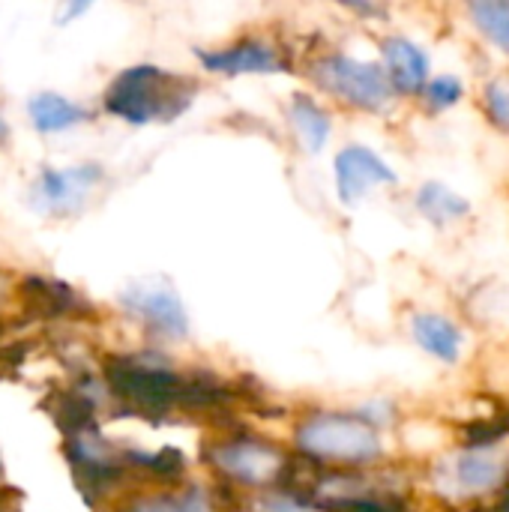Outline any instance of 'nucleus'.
<instances>
[{"label":"nucleus","instance_id":"nucleus-13","mask_svg":"<svg viewBox=\"0 0 509 512\" xmlns=\"http://www.w3.org/2000/svg\"><path fill=\"white\" fill-rule=\"evenodd\" d=\"M411 333H414V342H417L426 354L438 357L441 363H456L459 354H462L465 336H462V330H459L450 318H444V315L417 312L414 321H411Z\"/></svg>","mask_w":509,"mask_h":512},{"label":"nucleus","instance_id":"nucleus-28","mask_svg":"<svg viewBox=\"0 0 509 512\" xmlns=\"http://www.w3.org/2000/svg\"><path fill=\"white\" fill-rule=\"evenodd\" d=\"M0 512H18V507H6V504H0Z\"/></svg>","mask_w":509,"mask_h":512},{"label":"nucleus","instance_id":"nucleus-23","mask_svg":"<svg viewBox=\"0 0 509 512\" xmlns=\"http://www.w3.org/2000/svg\"><path fill=\"white\" fill-rule=\"evenodd\" d=\"M336 504L339 512H402L399 504L393 501H384V498H366V495H345V498H336L330 501Z\"/></svg>","mask_w":509,"mask_h":512},{"label":"nucleus","instance_id":"nucleus-16","mask_svg":"<svg viewBox=\"0 0 509 512\" xmlns=\"http://www.w3.org/2000/svg\"><path fill=\"white\" fill-rule=\"evenodd\" d=\"M21 288H24V306H27V312L42 315V318L69 315V312L81 303V297H78L69 285L54 282V279H39V276H33V279H27Z\"/></svg>","mask_w":509,"mask_h":512},{"label":"nucleus","instance_id":"nucleus-6","mask_svg":"<svg viewBox=\"0 0 509 512\" xmlns=\"http://www.w3.org/2000/svg\"><path fill=\"white\" fill-rule=\"evenodd\" d=\"M105 171L96 162L69 168H42L30 186V204L45 216H72L84 207L87 195L102 183Z\"/></svg>","mask_w":509,"mask_h":512},{"label":"nucleus","instance_id":"nucleus-4","mask_svg":"<svg viewBox=\"0 0 509 512\" xmlns=\"http://www.w3.org/2000/svg\"><path fill=\"white\" fill-rule=\"evenodd\" d=\"M312 78L342 102L363 108V111H384L396 90L378 63L354 60L348 54H327L312 66Z\"/></svg>","mask_w":509,"mask_h":512},{"label":"nucleus","instance_id":"nucleus-8","mask_svg":"<svg viewBox=\"0 0 509 512\" xmlns=\"http://www.w3.org/2000/svg\"><path fill=\"white\" fill-rule=\"evenodd\" d=\"M447 480H441L444 495L453 498H471L486 495L495 486H501L509 477V459L501 447H468L459 456H453L447 465Z\"/></svg>","mask_w":509,"mask_h":512},{"label":"nucleus","instance_id":"nucleus-11","mask_svg":"<svg viewBox=\"0 0 509 512\" xmlns=\"http://www.w3.org/2000/svg\"><path fill=\"white\" fill-rule=\"evenodd\" d=\"M198 60L207 72L219 75H276L285 72V60L279 57V48H273L264 39H243L225 48L198 51Z\"/></svg>","mask_w":509,"mask_h":512},{"label":"nucleus","instance_id":"nucleus-17","mask_svg":"<svg viewBox=\"0 0 509 512\" xmlns=\"http://www.w3.org/2000/svg\"><path fill=\"white\" fill-rule=\"evenodd\" d=\"M288 114H291V123H294L300 141L306 144V150L309 153H321L324 144H327V138H330V117H327V111L315 99L297 93L291 99Z\"/></svg>","mask_w":509,"mask_h":512},{"label":"nucleus","instance_id":"nucleus-24","mask_svg":"<svg viewBox=\"0 0 509 512\" xmlns=\"http://www.w3.org/2000/svg\"><path fill=\"white\" fill-rule=\"evenodd\" d=\"M258 512H324L321 507L294 495H267L258 501Z\"/></svg>","mask_w":509,"mask_h":512},{"label":"nucleus","instance_id":"nucleus-10","mask_svg":"<svg viewBox=\"0 0 509 512\" xmlns=\"http://www.w3.org/2000/svg\"><path fill=\"white\" fill-rule=\"evenodd\" d=\"M333 168H336L339 201L348 204V207L363 201L372 186L396 183V171L375 150H369L363 144H348L345 150H339Z\"/></svg>","mask_w":509,"mask_h":512},{"label":"nucleus","instance_id":"nucleus-7","mask_svg":"<svg viewBox=\"0 0 509 512\" xmlns=\"http://www.w3.org/2000/svg\"><path fill=\"white\" fill-rule=\"evenodd\" d=\"M120 303L147 333L159 339H186L189 333L186 306L171 285H159V282L129 285L120 294Z\"/></svg>","mask_w":509,"mask_h":512},{"label":"nucleus","instance_id":"nucleus-20","mask_svg":"<svg viewBox=\"0 0 509 512\" xmlns=\"http://www.w3.org/2000/svg\"><path fill=\"white\" fill-rule=\"evenodd\" d=\"M474 24L486 33L489 42H495L501 51L509 54V3L507 0H477L468 6Z\"/></svg>","mask_w":509,"mask_h":512},{"label":"nucleus","instance_id":"nucleus-27","mask_svg":"<svg viewBox=\"0 0 509 512\" xmlns=\"http://www.w3.org/2000/svg\"><path fill=\"white\" fill-rule=\"evenodd\" d=\"M6 138H9V132H6V123H3V117H0V144H6Z\"/></svg>","mask_w":509,"mask_h":512},{"label":"nucleus","instance_id":"nucleus-19","mask_svg":"<svg viewBox=\"0 0 509 512\" xmlns=\"http://www.w3.org/2000/svg\"><path fill=\"white\" fill-rule=\"evenodd\" d=\"M51 414H54V423L63 429L66 438H75L81 432H90L96 429L93 426V402L87 396H81L78 390L72 393H60L51 405Z\"/></svg>","mask_w":509,"mask_h":512},{"label":"nucleus","instance_id":"nucleus-18","mask_svg":"<svg viewBox=\"0 0 509 512\" xmlns=\"http://www.w3.org/2000/svg\"><path fill=\"white\" fill-rule=\"evenodd\" d=\"M123 512H213V501L201 486H186L180 492L141 498Z\"/></svg>","mask_w":509,"mask_h":512},{"label":"nucleus","instance_id":"nucleus-21","mask_svg":"<svg viewBox=\"0 0 509 512\" xmlns=\"http://www.w3.org/2000/svg\"><path fill=\"white\" fill-rule=\"evenodd\" d=\"M423 96L432 108H450L462 99V81L456 75H438L423 87Z\"/></svg>","mask_w":509,"mask_h":512},{"label":"nucleus","instance_id":"nucleus-9","mask_svg":"<svg viewBox=\"0 0 509 512\" xmlns=\"http://www.w3.org/2000/svg\"><path fill=\"white\" fill-rule=\"evenodd\" d=\"M213 465L237 483L270 486L285 474L288 462L273 444L255 441V438H234L213 450Z\"/></svg>","mask_w":509,"mask_h":512},{"label":"nucleus","instance_id":"nucleus-14","mask_svg":"<svg viewBox=\"0 0 509 512\" xmlns=\"http://www.w3.org/2000/svg\"><path fill=\"white\" fill-rule=\"evenodd\" d=\"M27 114H30V123L36 132H45V135H54V132H66L84 120H90V111L60 93H36L30 102H27Z\"/></svg>","mask_w":509,"mask_h":512},{"label":"nucleus","instance_id":"nucleus-22","mask_svg":"<svg viewBox=\"0 0 509 512\" xmlns=\"http://www.w3.org/2000/svg\"><path fill=\"white\" fill-rule=\"evenodd\" d=\"M486 105L495 123L509 126V78H495L486 87Z\"/></svg>","mask_w":509,"mask_h":512},{"label":"nucleus","instance_id":"nucleus-12","mask_svg":"<svg viewBox=\"0 0 509 512\" xmlns=\"http://www.w3.org/2000/svg\"><path fill=\"white\" fill-rule=\"evenodd\" d=\"M381 54H384V72L393 90L423 93V87L429 84V57L417 42L405 36H390L384 39Z\"/></svg>","mask_w":509,"mask_h":512},{"label":"nucleus","instance_id":"nucleus-5","mask_svg":"<svg viewBox=\"0 0 509 512\" xmlns=\"http://www.w3.org/2000/svg\"><path fill=\"white\" fill-rule=\"evenodd\" d=\"M66 453H69L75 486L87 501H96L105 492H111L123 480V468L129 465L126 453L114 450L96 429L69 438Z\"/></svg>","mask_w":509,"mask_h":512},{"label":"nucleus","instance_id":"nucleus-2","mask_svg":"<svg viewBox=\"0 0 509 512\" xmlns=\"http://www.w3.org/2000/svg\"><path fill=\"white\" fill-rule=\"evenodd\" d=\"M198 84L180 72H168L153 63L123 69L105 90V111L132 123H171L195 102Z\"/></svg>","mask_w":509,"mask_h":512},{"label":"nucleus","instance_id":"nucleus-26","mask_svg":"<svg viewBox=\"0 0 509 512\" xmlns=\"http://www.w3.org/2000/svg\"><path fill=\"white\" fill-rule=\"evenodd\" d=\"M501 512H509V477H507V486H504V501H501Z\"/></svg>","mask_w":509,"mask_h":512},{"label":"nucleus","instance_id":"nucleus-29","mask_svg":"<svg viewBox=\"0 0 509 512\" xmlns=\"http://www.w3.org/2000/svg\"><path fill=\"white\" fill-rule=\"evenodd\" d=\"M0 483H3V462H0Z\"/></svg>","mask_w":509,"mask_h":512},{"label":"nucleus","instance_id":"nucleus-25","mask_svg":"<svg viewBox=\"0 0 509 512\" xmlns=\"http://www.w3.org/2000/svg\"><path fill=\"white\" fill-rule=\"evenodd\" d=\"M87 9H90V3H84V0H81V3H66V6L60 9L57 21H60V24H69L72 18H78V15H81V12H87Z\"/></svg>","mask_w":509,"mask_h":512},{"label":"nucleus","instance_id":"nucleus-1","mask_svg":"<svg viewBox=\"0 0 509 512\" xmlns=\"http://www.w3.org/2000/svg\"><path fill=\"white\" fill-rule=\"evenodd\" d=\"M105 384L123 408L144 417H165L180 408L204 411L225 402L222 387L183 378L174 369L141 357H117L105 363Z\"/></svg>","mask_w":509,"mask_h":512},{"label":"nucleus","instance_id":"nucleus-3","mask_svg":"<svg viewBox=\"0 0 509 512\" xmlns=\"http://www.w3.org/2000/svg\"><path fill=\"white\" fill-rule=\"evenodd\" d=\"M297 447L318 462L366 465L381 456V435L354 414H312L297 429Z\"/></svg>","mask_w":509,"mask_h":512},{"label":"nucleus","instance_id":"nucleus-15","mask_svg":"<svg viewBox=\"0 0 509 512\" xmlns=\"http://www.w3.org/2000/svg\"><path fill=\"white\" fill-rule=\"evenodd\" d=\"M417 210L432 225H450L471 213V201L462 198L459 192H453L450 186L429 180L417 189Z\"/></svg>","mask_w":509,"mask_h":512}]
</instances>
